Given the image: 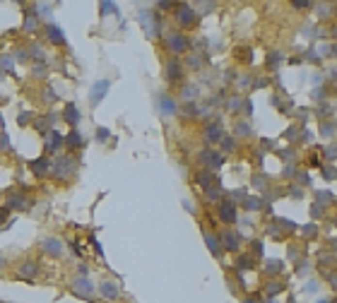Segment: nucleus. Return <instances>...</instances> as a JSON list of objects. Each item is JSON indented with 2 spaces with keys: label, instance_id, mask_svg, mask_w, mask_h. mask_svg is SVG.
<instances>
[{
  "label": "nucleus",
  "instance_id": "obj_8",
  "mask_svg": "<svg viewBox=\"0 0 337 303\" xmlns=\"http://www.w3.org/2000/svg\"><path fill=\"white\" fill-rule=\"evenodd\" d=\"M217 217H219V222L222 224H236V219H239V209H236V205L231 202V200H219L217 202Z\"/></svg>",
  "mask_w": 337,
  "mask_h": 303
},
{
  "label": "nucleus",
  "instance_id": "obj_6",
  "mask_svg": "<svg viewBox=\"0 0 337 303\" xmlns=\"http://www.w3.org/2000/svg\"><path fill=\"white\" fill-rule=\"evenodd\" d=\"M5 209H7V212H10V209L27 212V209H32V197H29L27 192H22V190H12V192H7Z\"/></svg>",
  "mask_w": 337,
  "mask_h": 303
},
{
  "label": "nucleus",
  "instance_id": "obj_29",
  "mask_svg": "<svg viewBox=\"0 0 337 303\" xmlns=\"http://www.w3.org/2000/svg\"><path fill=\"white\" fill-rule=\"evenodd\" d=\"M256 265H253V257L251 255H243V257H239L236 260V270L239 272H248V270H253Z\"/></svg>",
  "mask_w": 337,
  "mask_h": 303
},
{
  "label": "nucleus",
  "instance_id": "obj_31",
  "mask_svg": "<svg viewBox=\"0 0 337 303\" xmlns=\"http://www.w3.org/2000/svg\"><path fill=\"white\" fill-rule=\"evenodd\" d=\"M236 61H243V63H251L253 56H251V48L248 46H239L236 48Z\"/></svg>",
  "mask_w": 337,
  "mask_h": 303
},
{
  "label": "nucleus",
  "instance_id": "obj_5",
  "mask_svg": "<svg viewBox=\"0 0 337 303\" xmlns=\"http://www.w3.org/2000/svg\"><path fill=\"white\" fill-rule=\"evenodd\" d=\"M140 24L144 27V34H147L149 39H157L159 32H161V15L144 10V12H140Z\"/></svg>",
  "mask_w": 337,
  "mask_h": 303
},
{
  "label": "nucleus",
  "instance_id": "obj_20",
  "mask_svg": "<svg viewBox=\"0 0 337 303\" xmlns=\"http://www.w3.org/2000/svg\"><path fill=\"white\" fill-rule=\"evenodd\" d=\"M99 294H101L104 299H109V301H116V299L121 296V289H118L116 282H101V284H99Z\"/></svg>",
  "mask_w": 337,
  "mask_h": 303
},
{
  "label": "nucleus",
  "instance_id": "obj_12",
  "mask_svg": "<svg viewBox=\"0 0 337 303\" xmlns=\"http://www.w3.org/2000/svg\"><path fill=\"white\" fill-rule=\"evenodd\" d=\"M164 80L166 82H178L183 80V63L178 58H169L164 63Z\"/></svg>",
  "mask_w": 337,
  "mask_h": 303
},
{
  "label": "nucleus",
  "instance_id": "obj_26",
  "mask_svg": "<svg viewBox=\"0 0 337 303\" xmlns=\"http://www.w3.org/2000/svg\"><path fill=\"white\" fill-rule=\"evenodd\" d=\"M234 137L239 140V137H251V123L248 121H236L234 123Z\"/></svg>",
  "mask_w": 337,
  "mask_h": 303
},
{
  "label": "nucleus",
  "instance_id": "obj_36",
  "mask_svg": "<svg viewBox=\"0 0 337 303\" xmlns=\"http://www.w3.org/2000/svg\"><path fill=\"white\" fill-rule=\"evenodd\" d=\"M279 63H282V53L272 51V53H270V58H268V67H277Z\"/></svg>",
  "mask_w": 337,
  "mask_h": 303
},
{
  "label": "nucleus",
  "instance_id": "obj_47",
  "mask_svg": "<svg viewBox=\"0 0 337 303\" xmlns=\"http://www.w3.org/2000/svg\"><path fill=\"white\" fill-rule=\"evenodd\" d=\"M200 56H191V58H188V65H191V67H198V65H200Z\"/></svg>",
  "mask_w": 337,
  "mask_h": 303
},
{
  "label": "nucleus",
  "instance_id": "obj_43",
  "mask_svg": "<svg viewBox=\"0 0 337 303\" xmlns=\"http://www.w3.org/2000/svg\"><path fill=\"white\" fill-rule=\"evenodd\" d=\"M29 53H32L36 61H44V51H41L39 46H32V51H29Z\"/></svg>",
  "mask_w": 337,
  "mask_h": 303
},
{
  "label": "nucleus",
  "instance_id": "obj_22",
  "mask_svg": "<svg viewBox=\"0 0 337 303\" xmlns=\"http://www.w3.org/2000/svg\"><path fill=\"white\" fill-rule=\"evenodd\" d=\"M63 121H65L67 125H72V128H77V123L82 121V113L77 111L75 104H65V109H63Z\"/></svg>",
  "mask_w": 337,
  "mask_h": 303
},
{
  "label": "nucleus",
  "instance_id": "obj_9",
  "mask_svg": "<svg viewBox=\"0 0 337 303\" xmlns=\"http://www.w3.org/2000/svg\"><path fill=\"white\" fill-rule=\"evenodd\" d=\"M44 149L48 154H61L65 147H63V135L56 130V128H48V132L44 135Z\"/></svg>",
  "mask_w": 337,
  "mask_h": 303
},
{
  "label": "nucleus",
  "instance_id": "obj_34",
  "mask_svg": "<svg viewBox=\"0 0 337 303\" xmlns=\"http://www.w3.org/2000/svg\"><path fill=\"white\" fill-rule=\"evenodd\" d=\"M36 17H39V15H27V19H24V29H27V32H36V27H39Z\"/></svg>",
  "mask_w": 337,
  "mask_h": 303
},
{
  "label": "nucleus",
  "instance_id": "obj_24",
  "mask_svg": "<svg viewBox=\"0 0 337 303\" xmlns=\"http://www.w3.org/2000/svg\"><path fill=\"white\" fill-rule=\"evenodd\" d=\"M263 207H265L263 197H256V195H246L243 197V209L246 212H260Z\"/></svg>",
  "mask_w": 337,
  "mask_h": 303
},
{
  "label": "nucleus",
  "instance_id": "obj_39",
  "mask_svg": "<svg viewBox=\"0 0 337 303\" xmlns=\"http://www.w3.org/2000/svg\"><path fill=\"white\" fill-rule=\"evenodd\" d=\"M323 176H325L328 181H335V169H333V164H328V166L323 169Z\"/></svg>",
  "mask_w": 337,
  "mask_h": 303
},
{
  "label": "nucleus",
  "instance_id": "obj_27",
  "mask_svg": "<svg viewBox=\"0 0 337 303\" xmlns=\"http://www.w3.org/2000/svg\"><path fill=\"white\" fill-rule=\"evenodd\" d=\"M195 96H198V87H195V84H186V87L181 89V99H183V104H193Z\"/></svg>",
  "mask_w": 337,
  "mask_h": 303
},
{
  "label": "nucleus",
  "instance_id": "obj_37",
  "mask_svg": "<svg viewBox=\"0 0 337 303\" xmlns=\"http://www.w3.org/2000/svg\"><path fill=\"white\" fill-rule=\"evenodd\" d=\"M109 137H111L109 128H96V140H99V142H106Z\"/></svg>",
  "mask_w": 337,
  "mask_h": 303
},
{
  "label": "nucleus",
  "instance_id": "obj_10",
  "mask_svg": "<svg viewBox=\"0 0 337 303\" xmlns=\"http://www.w3.org/2000/svg\"><path fill=\"white\" fill-rule=\"evenodd\" d=\"M51 169H53V159H48V154L29 161V171H32L36 178H46V176H51Z\"/></svg>",
  "mask_w": 337,
  "mask_h": 303
},
{
  "label": "nucleus",
  "instance_id": "obj_42",
  "mask_svg": "<svg viewBox=\"0 0 337 303\" xmlns=\"http://www.w3.org/2000/svg\"><path fill=\"white\" fill-rule=\"evenodd\" d=\"M304 234H306V236H316V234H318V226H316V224H306V226H304Z\"/></svg>",
  "mask_w": 337,
  "mask_h": 303
},
{
  "label": "nucleus",
  "instance_id": "obj_18",
  "mask_svg": "<svg viewBox=\"0 0 337 303\" xmlns=\"http://www.w3.org/2000/svg\"><path fill=\"white\" fill-rule=\"evenodd\" d=\"M109 87H111V82H109V80L96 82V84H94V89H92V94H89V104H92V106H99V101L106 96Z\"/></svg>",
  "mask_w": 337,
  "mask_h": 303
},
{
  "label": "nucleus",
  "instance_id": "obj_44",
  "mask_svg": "<svg viewBox=\"0 0 337 303\" xmlns=\"http://www.w3.org/2000/svg\"><path fill=\"white\" fill-rule=\"evenodd\" d=\"M243 113H246V116L253 113V101H251V99H243Z\"/></svg>",
  "mask_w": 337,
  "mask_h": 303
},
{
  "label": "nucleus",
  "instance_id": "obj_13",
  "mask_svg": "<svg viewBox=\"0 0 337 303\" xmlns=\"http://www.w3.org/2000/svg\"><path fill=\"white\" fill-rule=\"evenodd\" d=\"M70 291H72L75 296H80V299H92V296H94V287H92V282H89L87 277H77V279L70 284Z\"/></svg>",
  "mask_w": 337,
  "mask_h": 303
},
{
  "label": "nucleus",
  "instance_id": "obj_35",
  "mask_svg": "<svg viewBox=\"0 0 337 303\" xmlns=\"http://www.w3.org/2000/svg\"><path fill=\"white\" fill-rule=\"evenodd\" d=\"M10 149H12V142H10L7 132H5V130H0V152H10Z\"/></svg>",
  "mask_w": 337,
  "mask_h": 303
},
{
  "label": "nucleus",
  "instance_id": "obj_2",
  "mask_svg": "<svg viewBox=\"0 0 337 303\" xmlns=\"http://www.w3.org/2000/svg\"><path fill=\"white\" fill-rule=\"evenodd\" d=\"M198 17H200V15L193 10V5H188V2H176V7H174V22H176L178 32L191 29V27L198 22Z\"/></svg>",
  "mask_w": 337,
  "mask_h": 303
},
{
  "label": "nucleus",
  "instance_id": "obj_48",
  "mask_svg": "<svg viewBox=\"0 0 337 303\" xmlns=\"http://www.w3.org/2000/svg\"><path fill=\"white\" fill-rule=\"evenodd\" d=\"M157 7H159V10H174V7H176V2H159Z\"/></svg>",
  "mask_w": 337,
  "mask_h": 303
},
{
  "label": "nucleus",
  "instance_id": "obj_41",
  "mask_svg": "<svg viewBox=\"0 0 337 303\" xmlns=\"http://www.w3.org/2000/svg\"><path fill=\"white\" fill-rule=\"evenodd\" d=\"M321 135L330 137V135H333V123H323V125H321Z\"/></svg>",
  "mask_w": 337,
  "mask_h": 303
},
{
  "label": "nucleus",
  "instance_id": "obj_3",
  "mask_svg": "<svg viewBox=\"0 0 337 303\" xmlns=\"http://www.w3.org/2000/svg\"><path fill=\"white\" fill-rule=\"evenodd\" d=\"M77 169V159L72 154H58L53 159V169H51V176L58 178V181H67Z\"/></svg>",
  "mask_w": 337,
  "mask_h": 303
},
{
  "label": "nucleus",
  "instance_id": "obj_38",
  "mask_svg": "<svg viewBox=\"0 0 337 303\" xmlns=\"http://www.w3.org/2000/svg\"><path fill=\"white\" fill-rule=\"evenodd\" d=\"M251 245H253V248H251V250H253V255H251V257H258V255L263 257V241H253Z\"/></svg>",
  "mask_w": 337,
  "mask_h": 303
},
{
  "label": "nucleus",
  "instance_id": "obj_40",
  "mask_svg": "<svg viewBox=\"0 0 337 303\" xmlns=\"http://www.w3.org/2000/svg\"><path fill=\"white\" fill-rule=\"evenodd\" d=\"M311 214H313V217H323V214H325V209H323V205H321V202H316V205L311 207Z\"/></svg>",
  "mask_w": 337,
  "mask_h": 303
},
{
  "label": "nucleus",
  "instance_id": "obj_14",
  "mask_svg": "<svg viewBox=\"0 0 337 303\" xmlns=\"http://www.w3.org/2000/svg\"><path fill=\"white\" fill-rule=\"evenodd\" d=\"M41 250H44L46 255H51V257H61V255L65 253V245H63L61 239L48 236V239H44V241H41Z\"/></svg>",
  "mask_w": 337,
  "mask_h": 303
},
{
  "label": "nucleus",
  "instance_id": "obj_25",
  "mask_svg": "<svg viewBox=\"0 0 337 303\" xmlns=\"http://www.w3.org/2000/svg\"><path fill=\"white\" fill-rule=\"evenodd\" d=\"M224 106H226V111H229V113H234V116H236V113H241V109H243V96H241V94H234V96H229V99H226V104H224Z\"/></svg>",
  "mask_w": 337,
  "mask_h": 303
},
{
  "label": "nucleus",
  "instance_id": "obj_1",
  "mask_svg": "<svg viewBox=\"0 0 337 303\" xmlns=\"http://www.w3.org/2000/svg\"><path fill=\"white\" fill-rule=\"evenodd\" d=\"M164 48H166L169 58H181L191 51V39H188V34H183L178 29H171L164 36Z\"/></svg>",
  "mask_w": 337,
  "mask_h": 303
},
{
  "label": "nucleus",
  "instance_id": "obj_33",
  "mask_svg": "<svg viewBox=\"0 0 337 303\" xmlns=\"http://www.w3.org/2000/svg\"><path fill=\"white\" fill-rule=\"evenodd\" d=\"M251 183H253V188H256V190H260V192H265V190H268V178H265V176H258V174H256Z\"/></svg>",
  "mask_w": 337,
  "mask_h": 303
},
{
  "label": "nucleus",
  "instance_id": "obj_51",
  "mask_svg": "<svg viewBox=\"0 0 337 303\" xmlns=\"http://www.w3.org/2000/svg\"><path fill=\"white\" fill-rule=\"evenodd\" d=\"M5 267H7V260H5V257H2V255H0V272H2V270H5Z\"/></svg>",
  "mask_w": 337,
  "mask_h": 303
},
{
  "label": "nucleus",
  "instance_id": "obj_15",
  "mask_svg": "<svg viewBox=\"0 0 337 303\" xmlns=\"http://www.w3.org/2000/svg\"><path fill=\"white\" fill-rule=\"evenodd\" d=\"M195 183L200 185V190H202V192H209L212 188H217V185H222V183H219V178H217V176H214L212 171H205V169L195 174Z\"/></svg>",
  "mask_w": 337,
  "mask_h": 303
},
{
  "label": "nucleus",
  "instance_id": "obj_32",
  "mask_svg": "<svg viewBox=\"0 0 337 303\" xmlns=\"http://www.w3.org/2000/svg\"><path fill=\"white\" fill-rule=\"evenodd\" d=\"M284 289H287V287H284V282H277V279H272V282H270V287L265 289V291H268V296H277V294H279V291H284Z\"/></svg>",
  "mask_w": 337,
  "mask_h": 303
},
{
  "label": "nucleus",
  "instance_id": "obj_28",
  "mask_svg": "<svg viewBox=\"0 0 337 303\" xmlns=\"http://www.w3.org/2000/svg\"><path fill=\"white\" fill-rule=\"evenodd\" d=\"M219 147H222V154H231V152H236V137L224 135V137L219 140Z\"/></svg>",
  "mask_w": 337,
  "mask_h": 303
},
{
  "label": "nucleus",
  "instance_id": "obj_16",
  "mask_svg": "<svg viewBox=\"0 0 337 303\" xmlns=\"http://www.w3.org/2000/svg\"><path fill=\"white\" fill-rule=\"evenodd\" d=\"M157 109H159V113L161 116H176V111H178V106H176V101L169 96V94H159L157 96Z\"/></svg>",
  "mask_w": 337,
  "mask_h": 303
},
{
  "label": "nucleus",
  "instance_id": "obj_50",
  "mask_svg": "<svg viewBox=\"0 0 337 303\" xmlns=\"http://www.w3.org/2000/svg\"><path fill=\"white\" fill-rule=\"evenodd\" d=\"M294 7L296 10H306V7H311V2H294Z\"/></svg>",
  "mask_w": 337,
  "mask_h": 303
},
{
  "label": "nucleus",
  "instance_id": "obj_11",
  "mask_svg": "<svg viewBox=\"0 0 337 303\" xmlns=\"http://www.w3.org/2000/svg\"><path fill=\"white\" fill-rule=\"evenodd\" d=\"M224 135H226V132H224V125H222V121H219V118L205 123V128H202V137H205L207 142H212V144H214V142H219Z\"/></svg>",
  "mask_w": 337,
  "mask_h": 303
},
{
  "label": "nucleus",
  "instance_id": "obj_53",
  "mask_svg": "<svg viewBox=\"0 0 337 303\" xmlns=\"http://www.w3.org/2000/svg\"><path fill=\"white\" fill-rule=\"evenodd\" d=\"M2 125H5V123H2V116H0V130H2Z\"/></svg>",
  "mask_w": 337,
  "mask_h": 303
},
{
  "label": "nucleus",
  "instance_id": "obj_30",
  "mask_svg": "<svg viewBox=\"0 0 337 303\" xmlns=\"http://www.w3.org/2000/svg\"><path fill=\"white\" fill-rule=\"evenodd\" d=\"M282 270H284V262L282 260H268V267H265L268 274H279Z\"/></svg>",
  "mask_w": 337,
  "mask_h": 303
},
{
  "label": "nucleus",
  "instance_id": "obj_23",
  "mask_svg": "<svg viewBox=\"0 0 337 303\" xmlns=\"http://www.w3.org/2000/svg\"><path fill=\"white\" fill-rule=\"evenodd\" d=\"M202 239H205L207 248H209V253H212L214 257H219V255H222V245H219L217 234H212V231H202Z\"/></svg>",
  "mask_w": 337,
  "mask_h": 303
},
{
  "label": "nucleus",
  "instance_id": "obj_49",
  "mask_svg": "<svg viewBox=\"0 0 337 303\" xmlns=\"http://www.w3.org/2000/svg\"><path fill=\"white\" fill-rule=\"evenodd\" d=\"M316 197H318V200H328V202L333 200V195H330V192H316Z\"/></svg>",
  "mask_w": 337,
  "mask_h": 303
},
{
  "label": "nucleus",
  "instance_id": "obj_19",
  "mask_svg": "<svg viewBox=\"0 0 337 303\" xmlns=\"http://www.w3.org/2000/svg\"><path fill=\"white\" fill-rule=\"evenodd\" d=\"M82 144H84V140H82L80 130H70V132H67V137H63V147H67L70 152L82 149Z\"/></svg>",
  "mask_w": 337,
  "mask_h": 303
},
{
  "label": "nucleus",
  "instance_id": "obj_52",
  "mask_svg": "<svg viewBox=\"0 0 337 303\" xmlns=\"http://www.w3.org/2000/svg\"><path fill=\"white\" fill-rule=\"evenodd\" d=\"M243 303H260V301H258V299H246Z\"/></svg>",
  "mask_w": 337,
  "mask_h": 303
},
{
  "label": "nucleus",
  "instance_id": "obj_21",
  "mask_svg": "<svg viewBox=\"0 0 337 303\" xmlns=\"http://www.w3.org/2000/svg\"><path fill=\"white\" fill-rule=\"evenodd\" d=\"M46 39H48L53 46H65L63 29H61V27H56V24H48V27H46Z\"/></svg>",
  "mask_w": 337,
  "mask_h": 303
},
{
  "label": "nucleus",
  "instance_id": "obj_46",
  "mask_svg": "<svg viewBox=\"0 0 337 303\" xmlns=\"http://www.w3.org/2000/svg\"><path fill=\"white\" fill-rule=\"evenodd\" d=\"M7 214H10V212H7L5 207H0V226H5V222H7Z\"/></svg>",
  "mask_w": 337,
  "mask_h": 303
},
{
  "label": "nucleus",
  "instance_id": "obj_45",
  "mask_svg": "<svg viewBox=\"0 0 337 303\" xmlns=\"http://www.w3.org/2000/svg\"><path fill=\"white\" fill-rule=\"evenodd\" d=\"M325 159H330V161L335 159V144H328L325 147Z\"/></svg>",
  "mask_w": 337,
  "mask_h": 303
},
{
  "label": "nucleus",
  "instance_id": "obj_7",
  "mask_svg": "<svg viewBox=\"0 0 337 303\" xmlns=\"http://www.w3.org/2000/svg\"><path fill=\"white\" fill-rule=\"evenodd\" d=\"M217 239H219V245H222L224 250H229V253L241 250V243H243V236H241L239 231H234V229H222V231L217 234Z\"/></svg>",
  "mask_w": 337,
  "mask_h": 303
},
{
  "label": "nucleus",
  "instance_id": "obj_17",
  "mask_svg": "<svg viewBox=\"0 0 337 303\" xmlns=\"http://www.w3.org/2000/svg\"><path fill=\"white\" fill-rule=\"evenodd\" d=\"M39 274V262L36 260H22L19 265H17V277H22V279H34Z\"/></svg>",
  "mask_w": 337,
  "mask_h": 303
},
{
  "label": "nucleus",
  "instance_id": "obj_4",
  "mask_svg": "<svg viewBox=\"0 0 337 303\" xmlns=\"http://www.w3.org/2000/svg\"><path fill=\"white\" fill-rule=\"evenodd\" d=\"M200 164L205 171H212V174H217L222 166H224V161H226V157L219 152V149H202L200 152Z\"/></svg>",
  "mask_w": 337,
  "mask_h": 303
}]
</instances>
